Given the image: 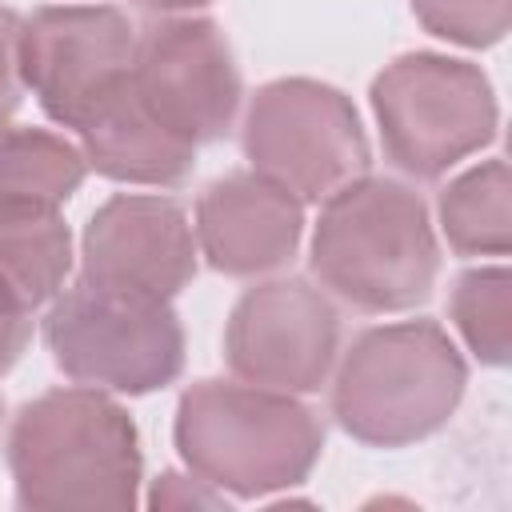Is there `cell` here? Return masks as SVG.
I'll return each instance as SVG.
<instances>
[{
  "mask_svg": "<svg viewBox=\"0 0 512 512\" xmlns=\"http://www.w3.org/2000/svg\"><path fill=\"white\" fill-rule=\"evenodd\" d=\"M132 88L164 128L196 148L220 140L240 108L232 48L204 16H160L136 28Z\"/></svg>",
  "mask_w": 512,
  "mask_h": 512,
  "instance_id": "9",
  "label": "cell"
},
{
  "mask_svg": "<svg viewBox=\"0 0 512 512\" xmlns=\"http://www.w3.org/2000/svg\"><path fill=\"white\" fill-rule=\"evenodd\" d=\"M80 152L92 172L120 184L176 188L196 168V144L164 128L128 80L80 124Z\"/></svg>",
  "mask_w": 512,
  "mask_h": 512,
  "instance_id": "13",
  "label": "cell"
},
{
  "mask_svg": "<svg viewBox=\"0 0 512 512\" xmlns=\"http://www.w3.org/2000/svg\"><path fill=\"white\" fill-rule=\"evenodd\" d=\"M312 276L360 312H404L432 296L440 248L424 200L388 176H356L324 200Z\"/></svg>",
  "mask_w": 512,
  "mask_h": 512,
  "instance_id": "2",
  "label": "cell"
},
{
  "mask_svg": "<svg viewBox=\"0 0 512 512\" xmlns=\"http://www.w3.org/2000/svg\"><path fill=\"white\" fill-rule=\"evenodd\" d=\"M0 420H4V400H0Z\"/></svg>",
  "mask_w": 512,
  "mask_h": 512,
  "instance_id": "23",
  "label": "cell"
},
{
  "mask_svg": "<svg viewBox=\"0 0 512 512\" xmlns=\"http://www.w3.org/2000/svg\"><path fill=\"white\" fill-rule=\"evenodd\" d=\"M340 352V316L308 280L252 284L228 316L224 356L244 384L320 392Z\"/></svg>",
  "mask_w": 512,
  "mask_h": 512,
  "instance_id": "10",
  "label": "cell"
},
{
  "mask_svg": "<svg viewBox=\"0 0 512 512\" xmlns=\"http://www.w3.org/2000/svg\"><path fill=\"white\" fill-rule=\"evenodd\" d=\"M20 32L24 20L0 4V124L24 100V72H20Z\"/></svg>",
  "mask_w": 512,
  "mask_h": 512,
  "instance_id": "19",
  "label": "cell"
},
{
  "mask_svg": "<svg viewBox=\"0 0 512 512\" xmlns=\"http://www.w3.org/2000/svg\"><path fill=\"white\" fill-rule=\"evenodd\" d=\"M240 144L252 172L288 188L300 204L328 200L372 160L352 100L308 76L264 84L244 112Z\"/></svg>",
  "mask_w": 512,
  "mask_h": 512,
  "instance_id": "7",
  "label": "cell"
},
{
  "mask_svg": "<svg viewBox=\"0 0 512 512\" xmlns=\"http://www.w3.org/2000/svg\"><path fill=\"white\" fill-rule=\"evenodd\" d=\"M468 388V364L436 320L368 328L332 380L336 424L368 448H404L448 424Z\"/></svg>",
  "mask_w": 512,
  "mask_h": 512,
  "instance_id": "4",
  "label": "cell"
},
{
  "mask_svg": "<svg viewBox=\"0 0 512 512\" xmlns=\"http://www.w3.org/2000/svg\"><path fill=\"white\" fill-rule=\"evenodd\" d=\"M196 256V232L172 196H112L92 212L80 236L84 280L160 300L192 284Z\"/></svg>",
  "mask_w": 512,
  "mask_h": 512,
  "instance_id": "11",
  "label": "cell"
},
{
  "mask_svg": "<svg viewBox=\"0 0 512 512\" xmlns=\"http://www.w3.org/2000/svg\"><path fill=\"white\" fill-rule=\"evenodd\" d=\"M408 4L424 32L464 48H492L504 40L512 24V0H408Z\"/></svg>",
  "mask_w": 512,
  "mask_h": 512,
  "instance_id": "18",
  "label": "cell"
},
{
  "mask_svg": "<svg viewBox=\"0 0 512 512\" xmlns=\"http://www.w3.org/2000/svg\"><path fill=\"white\" fill-rule=\"evenodd\" d=\"M508 304H512V276H508L504 264L468 268V272L456 276V288H452V300H448L452 324L464 336L468 352L488 368L508 364V348H512Z\"/></svg>",
  "mask_w": 512,
  "mask_h": 512,
  "instance_id": "17",
  "label": "cell"
},
{
  "mask_svg": "<svg viewBox=\"0 0 512 512\" xmlns=\"http://www.w3.org/2000/svg\"><path fill=\"white\" fill-rule=\"evenodd\" d=\"M172 436L188 472L240 500L304 484L324 452V424L292 392L232 380L184 388Z\"/></svg>",
  "mask_w": 512,
  "mask_h": 512,
  "instance_id": "3",
  "label": "cell"
},
{
  "mask_svg": "<svg viewBox=\"0 0 512 512\" xmlns=\"http://www.w3.org/2000/svg\"><path fill=\"white\" fill-rule=\"evenodd\" d=\"M372 112L384 156L416 176L436 180L496 136V96L480 64L440 52H404L372 80Z\"/></svg>",
  "mask_w": 512,
  "mask_h": 512,
  "instance_id": "6",
  "label": "cell"
},
{
  "mask_svg": "<svg viewBox=\"0 0 512 512\" xmlns=\"http://www.w3.org/2000/svg\"><path fill=\"white\" fill-rule=\"evenodd\" d=\"M132 4L144 12H156V16H180V12H196L212 0H132Z\"/></svg>",
  "mask_w": 512,
  "mask_h": 512,
  "instance_id": "22",
  "label": "cell"
},
{
  "mask_svg": "<svg viewBox=\"0 0 512 512\" xmlns=\"http://www.w3.org/2000/svg\"><path fill=\"white\" fill-rule=\"evenodd\" d=\"M72 268V232L60 212L0 216V296L24 312L56 300Z\"/></svg>",
  "mask_w": 512,
  "mask_h": 512,
  "instance_id": "15",
  "label": "cell"
},
{
  "mask_svg": "<svg viewBox=\"0 0 512 512\" xmlns=\"http://www.w3.org/2000/svg\"><path fill=\"white\" fill-rule=\"evenodd\" d=\"M88 176L80 144L28 128L0 124V216H48L60 212Z\"/></svg>",
  "mask_w": 512,
  "mask_h": 512,
  "instance_id": "14",
  "label": "cell"
},
{
  "mask_svg": "<svg viewBox=\"0 0 512 512\" xmlns=\"http://www.w3.org/2000/svg\"><path fill=\"white\" fill-rule=\"evenodd\" d=\"M44 344L68 380L120 396L168 388L184 368V328L168 300L84 276L48 308Z\"/></svg>",
  "mask_w": 512,
  "mask_h": 512,
  "instance_id": "5",
  "label": "cell"
},
{
  "mask_svg": "<svg viewBox=\"0 0 512 512\" xmlns=\"http://www.w3.org/2000/svg\"><path fill=\"white\" fill-rule=\"evenodd\" d=\"M152 504H224V492H212V484L188 488L184 476L164 472L160 484H156V492H152Z\"/></svg>",
  "mask_w": 512,
  "mask_h": 512,
  "instance_id": "21",
  "label": "cell"
},
{
  "mask_svg": "<svg viewBox=\"0 0 512 512\" xmlns=\"http://www.w3.org/2000/svg\"><path fill=\"white\" fill-rule=\"evenodd\" d=\"M196 248L224 276L284 268L304 236V204L260 172L212 180L196 200Z\"/></svg>",
  "mask_w": 512,
  "mask_h": 512,
  "instance_id": "12",
  "label": "cell"
},
{
  "mask_svg": "<svg viewBox=\"0 0 512 512\" xmlns=\"http://www.w3.org/2000/svg\"><path fill=\"white\" fill-rule=\"evenodd\" d=\"M8 472L20 508L124 512L140 500V432L100 388H52L16 412Z\"/></svg>",
  "mask_w": 512,
  "mask_h": 512,
  "instance_id": "1",
  "label": "cell"
},
{
  "mask_svg": "<svg viewBox=\"0 0 512 512\" xmlns=\"http://www.w3.org/2000/svg\"><path fill=\"white\" fill-rule=\"evenodd\" d=\"M28 340H32V312H24L0 296V376L20 360Z\"/></svg>",
  "mask_w": 512,
  "mask_h": 512,
  "instance_id": "20",
  "label": "cell"
},
{
  "mask_svg": "<svg viewBox=\"0 0 512 512\" xmlns=\"http://www.w3.org/2000/svg\"><path fill=\"white\" fill-rule=\"evenodd\" d=\"M136 52L132 20L112 4H48L24 20L20 72L40 108L76 128L128 80Z\"/></svg>",
  "mask_w": 512,
  "mask_h": 512,
  "instance_id": "8",
  "label": "cell"
},
{
  "mask_svg": "<svg viewBox=\"0 0 512 512\" xmlns=\"http://www.w3.org/2000/svg\"><path fill=\"white\" fill-rule=\"evenodd\" d=\"M508 192V164L500 156L468 168L440 192L436 212L456 256H504L512 248Z\"/></svg>",
  "mask_w": 512,
  "mask_h": 512,
  "instance_id": "16",
  "label": "cell"
}]
</instances>
